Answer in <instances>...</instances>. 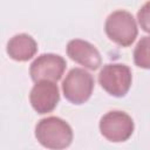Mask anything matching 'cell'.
Instances as JSON below:
<instances>
[{"label": "cell", "mask_w": 150, "mask_h": 150, "mask_svg": "<svg viewBox=\"0 0 150 150\" xmlns=\"http://www.w3.org/2000/svg\"><path fill=\"white\" fill-rule=\"evenodd\" d=\"M35 137L38 142L47 149H64L71 144L73 130L64 120L49 116L38 122Z\"/></svg>", "instance_id": "cell-1"}, {"label": "cell", "mask_w": 150, "mask_h": 150, "mask_svg": "<svg viewBox=\"0 0 150 150\" xmlns=\"http://www.w3.org/2000/svg\"><path fill=\"white\" fill-rule=\"evenodd\" d=\"M100 131L110 142L120 143L128 141L134 132V121L124 111L114 110L103 115L100 120Z\"/></svg>", "instance_id": "cell-5"}, {"label": "cell", "mask_w": 150, "mask_h": 150, "mask_svg": "<svg viewBox=\"0 0 150 150\" xmlns=\"http://www.w3.org/2000/svg\"><path fill=\"white\" fill-rule=\"evenodd\" d=\"M134 62L137 67L150 69V36H143L134 49Z\"/></svg>", "instance_id": "cell-10"}, {"label": "cell", "mask_w": 150, "mask_h": 150, "mask_svg": "<svg viewBox=\"0 0 150 150\" xmlns=\"http://www.w3.org/2000/svg\"><path fill=\"white\" fill-rule=\"evenodd\" d=\"M137 20L141 28L150 34V1L145 2L137 13Z\"/></svg>", "instance_id": "cell-11"}, {"label": "cell", "mask_w": 150, "mask_h": 150, "mask_svg": "<svg viewBox=\"0 0 150 150\" xmlns=\"http://www.w3.org/2000/svg\"><path fill=\"white\" fill-rule=\"evenodd\" d=\"M60 101L57 84L54 81L41 80L35 82L29 94V102L38 114L52 112Z\"/></svg>", "instance_id": "cell-7"}, {"label": "cell", "mask_w": 150, "mask_h": 150, "mask_svg": "<svg viewBox=\"0 0 150 150\" xmlns=\"http://www.w3.org/2000/svg\"><path fill=\"white\" fill-rule=\"evenodd\" d=\"M66 60L57 54H42L38 56L29 67V75L34 82L41 80H48L57 82L64 70H66Z\"/></svg>", "instance_id": "cell-6"}, {"label": "cell", "mask_w": 150, "mask_h": 150, "mask_svg": "<svg viewBox=\"0 0 150 150\" xmlns=\"http://www.w3.org/2000/svg\"><path fill=\"white\" fill-rule=\"evenodd\" d=\"M104 30L107 36L121 47H129L137 38L138 28L131 13L127 11H115L105 20Z\"/></svg>", "instance_id": "cell-2"}, {"label": "cell", "mask_w": 150, "mask_h": 150, "mask_svg": "<svg viewBox=\"0 0 150 150\" xmlns=\"http://www.w3.org/2000/svg\"><path fill=\"white\" fill-rule=\"evenodd\" d=\"M94 89V79L83 68H73L62 81V93L67 101L73 104L87 102Z\"/></svg>", "instance_id": "cell-3"}, {"label": "cell", "mask_w": 150, "mask_h": 150, "mask_svg": "<svg viewBox=\"0 0 150 150\" xmlns=\"http://www.w3.org/2000/svg\"><path fill=\"white\" fill-rule=\"evenodd\" d=\"M132 74L123 63H108L98 74V83L111 96L123 97L130 89Z\"/></svg>", "instance_id": "cell-4"}, {"label": "cell", "mask_w": 150, "mask_h": 150, "mask_svg": "<svg viewBox=\"0 0 150 150\" xmlns=\"http://www.w3.org/2000/svg\"><path fill=\"white\" fill-rule=\"evenodd\" d=\"M67 55L76 63L83 66L87 69L96 70L102 64V57L100 52L94 45L81 39L70 40L67 45Z\"/></svg>", "instance_id": "cell-8"}, {"label": "cell", "mask_w": 150, "mask_h": 150, "mask_svg": "<svg viewBox=\"0 0 150 150\" xmlns=\"http://www.w3.org/2000/svg\"><path fill=\"white\" fill-rule=\"evenodd\" d=\"M38 52L36 41L28 34H16L7 43V54L15 61H28Z\"/></svg>", "instance_id": "cell-9"}]
</instances>
